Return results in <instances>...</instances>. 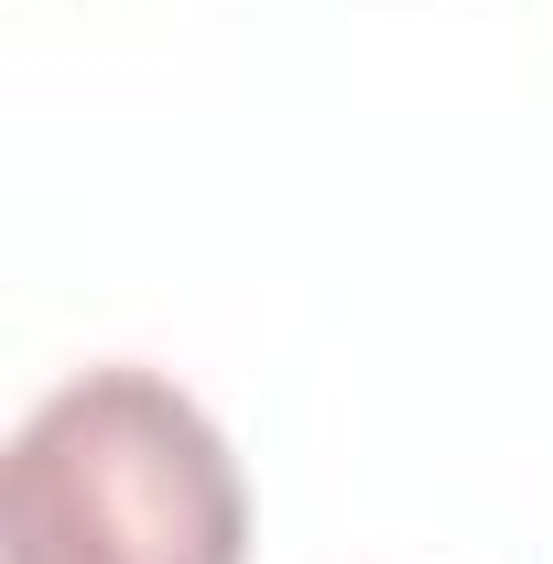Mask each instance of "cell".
I'll return each mask as SVG.
<instances>
[{
	"mask_svg": "<svg viewBox=\"0 0 553 564\" xmlns=\"http://www.w3.org/2000/svg\"><path fill=\"white\" fill-rule=\"evenodd\" d=\"M0 564H250L228 434L163 369H76L0 456Z\"/></svg>",
	"mask_w": 553,
	"mask_h": 564,
	"instance_id": "1",
	"label": "cell"
}]
</instances>
